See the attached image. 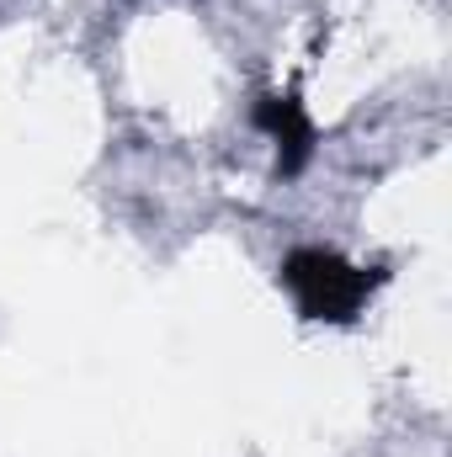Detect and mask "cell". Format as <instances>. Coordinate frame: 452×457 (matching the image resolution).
<instances>
[{"label":"cell","mask_w":452,"mask_h":457,"mask_svg":"<svg viewBox=\"0 0 452 457\" xmlns=\"http://www.w3.org/2000/svg\"><path fill=\"white\" fill-rule=\"evenodd\" d=\"M282 277H288V287L298 293V303H304L314 320H346V314L362 303V293H367V277H362L356 266L336 261V255H325V250L293 255Z\"/></svg>","instance_id":"obj_1"}]
</instances>
